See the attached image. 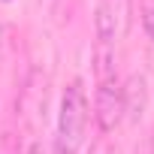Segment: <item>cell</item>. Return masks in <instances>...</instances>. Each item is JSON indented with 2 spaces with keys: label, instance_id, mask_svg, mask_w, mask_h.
I'll list each match as a JSON object with an SVG mask.
<instances>
[{
  "label": "cell",
  "instance_id": "6da1fadb",
  "mask_svg": "<svg viewBox=\"0 0 154 154\" xmlns=\"http://www.w3.org/2000/svg\"><path fill=\"white\" fill-rule=\"evenodd\" d=\"M85 127H88V97L82 91V82L66 85L60 97V115H57V154H79L85 142Z\"/></svg>",
  "mask_w": 154,
  "mask_h": 154
},
{
  "label": "cell",
  "instance_id": "7a4b0ae2",
  "mask_svg": "<svg viewBox=\"0 0 154 154\" xmlns=\"http://www.w3.org/2000/svg\"><path fill=\"white\" fill-rule=\"evenodd\" d=\"M124 112V88H118L112 79L103 82L100 94H97V115H100V127L103 130H112L115 121L121 118Z\"/></svg>",
  "mask_w": 154,
  "mask_h": 154
},
{
  "label": "cell",
  "instance_id": "3957f363",
  "mask_svg": "<svg viewBox=\"0 0 154 154\" xmlns=\"http://www.w3.org/2000/svg\"><path fill=\"white\" fill-rule=\"evenodd\" d=\"M115 3L112 0H100L97 6V36L103 42H112L115 39V30H118V15H115Z\"/></svg>",
  "mask_w": 154,
  "mask_h": 154
},
{
  "label": "cell",
  "instance_id": "277c9868",
  "mask_svg": "<svg viewBox=\"0 0 154 154\" xmlns=\"http://www.w3.org/2000/svg\"><path fill=\"white\" fill-rule=\"evenodd\" d=\"M0 39H3V27H0Z\"/></svg>",
  "mask_w": 154,
  "mask_h": 154
}]
</instances>
